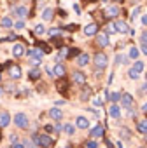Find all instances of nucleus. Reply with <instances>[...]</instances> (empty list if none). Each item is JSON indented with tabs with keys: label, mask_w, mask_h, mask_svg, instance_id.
I'll use <instances>...</instances> for the list:
<instances>
[{
	"label": "nucleus",
	"mask_w": 147,
	"mask_h": 148,
	"mask_svg": "<svg viewBox=\"0 0 147 148\" xmlns=\"http://www.w3.org/2000/svg\"><path fill=\"white\" fill-rule=\"evenodd\" d=\"M33 139H35V143L39 145V146H42V148H49L54 141H53V138H49V136H46V134H40V136H33Z\"/></svg>",
	"instance_id": "nucleus-1"
},
{
	"label": "nucleus",
	"mask_w": 147,
	"mask_h": 148,
	"mask_svg": "<svg viewBox=\"0 0 147 148\" xmlns=\"http://www.w3.org/2000/svg\"><path fill=\"white\" fill-rule=\"evenodd\" d=\"M14 124H16L18 127H26V125H28V117H26L25 113H16Z\"/></svg>",
	"instance_id": "nucleus-2"
},
{
	"label": "nucleus",
	"mask_w": 147,
	"mask_h": 148,
	"mask_svg": "<svg viewBox=\"0 0 147 148\" xmlns=\"http://www.w3.org/2000/svg\"><path fill=\"white\" fill-rule=\"evenodd\" d=\"M95 64H96V66H98L100 70H103V68L107 66V56H105L103 52H102V54L98 52V54L95 56Z\"/></svg>",
	"instance_id": "nucleus-3"
},
{
	"label": "nucleus",
	"mask_w": 147,
	"mask_h": 148,
	"mask_svg": "<svg viewBox=\"0 0 147 148\" xmlns=\"http://www.w3.org/2000/svg\"><path fill=\"white\" fill-rule=\"evenodd\" d=\"M72 80L74 82H76V84H86V75H84V73H81V71H76V73H74V75H72Z\"/></svg>",
	"instance_id": "nucleus-4"
},
{
	"label": "nucleus",
	"mask_w": 147,
	"mask_h": 148,
	"mask_svg": "<svg viewBox=\"0 0 147 148\" xmlns=\"http://www.w3.org/2000/svg\"><path fill=\"white\" fill-rule=\"evenodd\" d=\"M11 122V117L7 112H0V127H7Z\"/></svg>",
	"instance_id": "nucleus-5"
},
{
	"label": "nucleus",
	"mask_w": 147,
	"mask_h": 148,
	"mask_svg": "<svg viewBox=\"0 0 147 148\" xmlns=\"http://www.w3.org/2000/svg\"><path fill=\"white\" fill-rule=\"evenodd\" d=\"M96 32H98V25H95V23H91V25H88V26L84 28V33H86V37H93Z\"/></svg>",
	"instance_id": "nucleus-6"
},
{
	"label": "nucleus",
	"mask_w": 147,
	"mask_h": 148,
	"mask_svg": "<svg viewBox=\"0 0 147 148\" xmlns=\"http://www.w3.org/2000/svg\"><path fill=\"white\" fill-rule=\"evenodd\" d=\"M76 124H77V127H81V129H88V127H89V120H88L86 117H77Z\"/></svg>",
	"instance_id": "nucleus-7"
},
{
	"label": "nucleus",
	"mask_w": 147,
	"mask_h": 148,
	"mask_svg": "<svg viewBox=\"0 0 147 148\" xmlns=\"http://www.w3.org/2000/svg\"><path fill=\"white\" fill-rule=\"evenodd\" d=\"M116 32H121V33H128V25L124 21H116Z\"/></svg>",
	"instance_id": "nucleus-8"
},
{
	"label": "nucleus",
	"mask_w": 147,
	"mask_h": 148,
	"mask_svg": "<svg viewBox=\"0 0 147 148\" xmlns=\"http://www.w3.org/2000/svg\"><path fill=\"white\" fill-rule=\"evenodd\" d=\"M109 115H110L112 119H119V115H121V110H119V106H117V105H112V106L109 108Z\"/></svg>",
	"instance_id": "nucleus-9"
},
{
	"label": "nucleus",
	"mask_w": 147,
	"mask_h": 148,
	"mask_svg": "<svg viewBox=\"0 0 147 148\" xmlns=\"http://www.w3.org/2000/svg\"><path fill=\"white\" fill-rule=\"evenodd\" d=\"M14 14H16L18 18H25V16L28 14V9H26V7H23V5H19V7H16V9H14Z\"/></svg>",
	"instance_id": "nucleus-10"
},
{
	"label": "nucleus",
	"mask_w": 147,
	"mask_h": 148,
	"mask_svg": "<svg viewBox=\"0 0 147 148\" xmlns=\"http://www.w3.org/2000/svg\"><path fill=\"white\" fill-rule=\"evenodd\" d=\"M98 44H100L102 47H107V45H109V37H107V33H100V35H98Z\"/></svg>",
	"instance_id": "nucleus-11"
},
{
	"label": "nucleus",
	"mask_w": 147,
	"mask_h": 148,
	"mask_svg": "<svg viewBox=\"0 0 147 148\" xmlns=\"http://www.w3.org/2000/svg\"><path fill=\"white\" fill-rule=\"evenodd\" d=\"M49 117H51V119H54V120H60V119L63 117V113H61L58 108H53V110H49Z\"/></svg>",
	"instance_id": "nucleus-12"
},
{
	"label": "nucleus",
	"mask_w": 147,
	"mask_h": 148,
	"mask_svg": "<svg viewBox=\"0 0 147 148\" xmlns=\"http://www.w3.org/2000/svg\"><path fill=\"white\" fill-rule=\"evenodd\" d=\"M88 63H89V56H88V54H81L79 59H77V64H79V66H86Z\"/></svg>",
	"instance_id": "nucleus-13"
},
{
	"label": "nucleus",
	"mask_w": 147,
	"mask_h": 148,
	"mask_svg": "<svg viewBox=\"0 0 147 148\" xmlns=\"http://www.w3.org/2000/svg\"><path fill=\"white\" fill-rule=\"evenodd\" d=\"M121 99H123V105H124L126 108L133 105V98H131V94H123V98H121Z\"/></svg>",
	"instance_id": "nucleus-14"
},
{
	"label": "nucleus",
	"mask_w": 147,
	"mask_h": 148,
	"mask_svg": "<svg viewBox=\"0 0 147 148\" xmlns=\"http://www.w3.org/2000/svg\"><path fill=\"white\" fill-rule=\"evenodd\" d=\"M54 75L56 77H63L65 75V66L63 64H56L54 66Z\"/></svg>",
	"instance_id": "nucleus-15"
},
{
	"label": "nucleus",
	"mask_w": 147,
	"mask_h": 148,
	"mask_svg": "<svg viewBox=\"0 0 147 148\" xmlns=\"http://www.w3.org/2000/svg\"><path fill=\"white\" fill-rule=\"evenodd\" d=\"M11 77L12 79H19L21 77V68L19 66H12L11 68Z\"/></svg>",
	"instance_id": "nucleus-16"
},
{
	"label": "nucleus",
	"mask_w": 147,
	"mask_h": 148,
	"mask_svg": "<svg viewBox=\"0 0 147 148\" xmlns=\"http://www.w3.org/2000/svg\"><path fill=\"white\" fill-rule=\"evenodd\" d=\"M53 14H54L53 9H44V11H42V19H44V21H49V19L53 18Z\"/></svg>",
	"instance_id": "nucleus-17"
},
{
	"label": "nucleus",
	"mask_w": 147,
	"mask_h": 148,
	"mask_svg": "<svg viewBox=\"0 0 147 148\" xmlns=\"http://www.w3.org/2000/svg\"><path fill=\"white\" fill-rule=\"evenodd\" d=\"M23 52H25V49H23L21 44H16V45L12 47V56H21Z\"/></svg>",
	"instance_id": "nucleus-18"
},
{
	"label": "nucleus",
	"mask_w": 147,
	"mask_h": 148,
	"mask_svg": "<svg viewBox=\"0 0 147 148\" xmlns=\"http://www.w3.org/2000/svg\"><path fill=\"white\" fill-rule=\"evenodd\" d=\"M91 136H95V138H102V136H103V127H102V125H96V127L91 131Z\"/></svg>",
	"instance_id": "nucleus-19"
},
{
	"label": "nucleus",
	"mask_w": 147,
	"mask_h": 148,
	"mask_svg": "<svg viewBox=\"0 0 147 148\" xmlns=\"http://www.w3.org/2000/svg\"><path fill=\"white\" fill-rule=\"evenodd\" d=\"M28 77H30L32 80H37V79L40 77V71H39L37 68H33V70H30V71H28Z\"/></svg>",
	"instance_id": "nucleus-20"
},
{
	"label": "nucleus",
	"mask_w": 147,
	"mask_h": 148,
	"mask_svg": "<svg viewBox=\"0 0 147 148\" xmlns=\"http://www.w3.org/2000/svg\"><path fill=\"white\" fill-rule=\"evenodd\" d=\"M138 131H140L142 134H147V120L138 122Z\"/></svg>",
	"instance_id": "nucleus-21"
},
{
	"label": "nucleus",
	"mask_w": 147,
	"mask_h": 148,
	"mask_svg": "<svg viewBox=\"0 0 147 148\" xmlns=\"http://www.w3.org/2000/svg\"><path fill=\"white\" fill-rule=\"evenodd\" d=\"M128 56H130L131 59H137V58H138V49H137V47H131V49L128 51Z\"/></svg>",
	"instance_id": "nucleus-22"
},
{
	"label": "nucleus",
	"mask_w": 147,
	"mask_h": 148,
	"mask_svg": "<svg viewBox=\"0 0 147 148\" xmlns=\"http://www.w3.org/2000/svg\"><path fill=\"white\" fill-rule=\"evenodd\" d=\"M63 131H65L67 134H74V132H76V127H74L72 124H65V127H63Z\"/></svg>",
	"instance_id": "nucleus-23"
},
{
	"label": "nucleus",
	"mask_w": 147,
	"mask_h": 148,
	"mask_svg": "<svg viewBox=\"0 0 147 148\" xmlns=\"http://www.w3.org/2000/svg\"><path fill=\"white\" fill-rule=\"evenodd\" d=\"M119 98H123V96H121L119 92H110V94H109V99H110L112 103H116V101H119Z\"/></svg>",
	"instance_id": "nucleus-24"
},
{
	"label": "nucleus",
	"mask_w": 147,
	"mask_h": 148,
	"mask_svg": "<svg viewBox=\"0 0 147 148\" xmlns=\"http://www.w3.org/2000/svg\"><path fill=\"white\" fill-rule=\"evenodd\" d=\"M107 12H109V16H117V14H119V9H117L116 5H110Z\"/></svg>",
	"instance_id": "nucleus-25"
},
{
	"label": "nucleus",
	"mask_w": 147,
	"mask_h": 148,
	"mask_svg": "<svg viewBox=\"0 0 147 148\" xmlns=\"http://www.w3.org/2000/svg\"><path fill=\"white\" fill-rule=\"evenodd\" d=\"M128 75H130V79H131V80H137V79H138V71L131 68V70L128 71Z\"/></svg>",
	"instance_id": "nucleus-26"
},
{
	"label": "nucleus",
	"mask_w": 147,
	"mask_h": 148,
	"mask_svg": "<svg viewBox=\"0 0 147 148\" xmlns=\"http://www.w3.org/2000/svg\"><path fill=\"white\" fill-rule=\"evenodd\" d=\"M2 26H4V28H11V26H12L11 18H4V19H2Z\"/></svg>",
	"instance_id": "nucleus-27"
},
{
	"label": "nucleus",
	"mask_w": 147,
	"mask_h": 148,
	"mask_svg": "<svg viewBox=\"0 0 147 148\" xmlns=\"http://www.w3.org/2000/svg\"><path fill=\"white\" fill-rule=\"evenodd\" d=\"M116 63H117V64H123V63H126V56H123V54H117V56H116Z\"/></svg>",
	"instance_id": "nucleus-28"
},
{
	"label": "nucleus",
	"mask_w": 147,
	"mask_h": 148,
	"mask_svg": "<svg viewBox=\"0 0 147 148\" xmlns=\"http://www.w3.org/2000/svg\"><path fill=\"white\" fill-rule=\"evenodd\" d=\"M133 70H137V71L140 73V71L144 70V63H142V61H137V63H135V66H133Z\"/></svg>",
	"instance_id": "nucleus-29"
},
{
	"label": "nucleus",
	"mask_w": 147,
	"mask_h": 148,
	"mask_svg": "<svg viewBox=\"0 0 147 148\" xmlns=\"http://www.w3.org/2000/svg\"><path fill=\"white\" fill-rule=\"evenodd\" d=\"M84 148H98V145H96V141H86Z\"/></svg>",
	"instance_id": "nucleus-30"
},
{
	"label": "nucleus",
	"mask_w": 147,
	"mask_h": 148,
	"mask_svg": "<svg viewBox=\"0 0 147 148\" xmlns=\"http://www.w3.org/2000/svg\"><path fill=\"white\" fill-rule=\"evenodd\" d=\"M44 32H46V30H44L42 25H37V26H35V33H37V35H42Z\"/></svg>",
	"instance_id": "nucleus-31"
},
{
	"label": "nucleus",
	"mask_w": 147,
	"mask_h": 148,
	"mask_svg": "<svg viewBox=\"0 0 147 148\" xmlns=\"http://www.w3.org/2000/svg\"><path fill=\"white\" fill-rule=\"evenodd\" d=\"M40 61H42L40 58H30V63H32L33 66H39V64H40Z\"/></svg>",
	"instance_id": "nucleus-32"
},
{
	"label": "nucleus",
	"mask_w": 147,
	"mask_h": 148,
	"mask_svg": "<svg viewBox=\"0 0 147 148\" xmlns=\"http://www.w3.org/2000/svg\"><path fill=\"white\" fill-rule=\"evenodd\" d=\"M60 33H61V30H58V28L49 30V35H53V37H56V35H60Z\"/></svg>",
	"instance_id": "nucleus-33"
},
{
	"label": "nucleus",
	"mask_w": 147,
	"mask_h": 148,
	"mask_svg": "<svg viewBox=\"0 0 147 148\" xmlns=\"http://www.w3.org/2000/svg\"><path fill=\"white\" fill-rule=\"evenodd\" d=\"M65 87H67V80H60L58 89H60V91H65Z\"/></svg>",
	"instance_id": "nucleus-34"
},
{
	"label": "nucleus",
	"mask_w": 147,
	"mask_h": 148,
	"mask_svg": "<svg viewBox=\"0 0 147 148\" xmlns=\"http://www.w3.org/2000/svg\"><path fill=\"white\" fill-rule=\"evenodd\" d=\"M140 42L147 45V32H144V33H142V38H140Z\"/></svg>",
	"instance_id": "nucleus-35"
},
{
	"label": "nucleus",
	"mask_w": 147,
	"mask_h": 148,
	"mask_svg": "<svg viewBox=\"0 0 147 148\" xmlns=\"http://www.w3.org/2000/svg\"><path fill=\"white\" fill-rule=\"evenodd\" d=\"M93 105H95V106H102V99H100V98H95V99H93Z\"/></svg>",
	"instance_id": "nucleus-36"
},
{
	"label": "nucleus",
	"mask_w": 147,
	"mask_h": 148,
	"mask_svg": "<svg viewBox=\"0 0 147 148\" xmlns=\"http://www.w3.org/2000/svg\"><path fill=\"white\" fill-rule=\"evenodd\" d=\"M89 94H91V92H89V89H86V91L83 92V99H88V98H89Z\"/></svg>",
	"instance_id": "nucleus-37"
},
{
	"label": "nucleus",
	"mask_w": 147,
	"mask_h": 148,
	"mask_svg": "<svg viewBox=\"0 0 147 148\" xmlns=\"http://www.w3.org/2000/svg\"><path fill=\"white\" fill-rule=\"evenodd\" d=\"M138 12H140V7H137V9L131 12V18H137V14H138Z\"/></svg>",
	"instance_id": "nucleus-38"
},
{
	"label": "nucleus",
	"mask_w": 147,
	"mask_h": 148,
	"mask_svg": "<svg viewBox=\"0 0 147 148\" xmlns=\"http://www.w3.org/2000/svg\"><path fill=\"white\" fill-rule=\"evenodd\" d=\"M23 26H25V23H23V21H18V23H16V28H18V30H21Z\"/></svg>",
	"instance_id": "nucleus-39"
},
{
	"label": "nucleus",
	"mask_w": 147,
	"mask_h": 148,
	"mask_svg": "<svg viewBox=\"0 0 147 148\" xmlns=\"http://www.w3.org/2000/svg\"><path fill=\"white\" fill-rule=\"evenodd\" d=\"M63 127H65V125H61V124H56V125H54V129H56V132H58V131H61Z\"/></svg>",
	"instance_id": "nucleus-40"
},
{
	"label": "nucleus",
	"mask_w": 147,
	"mask_h": 148,
	"mask_svg": "<svg viewBox=\"0 0 147 148\" xmlns=\"http://www.w3.org/2000/svg\"><path fill=\"white\" fill-rule=\"evenodd\" d=\"M46 131H47V132H53V131H56V129H54V127H51V125H46Z\"/></svg>",
	"instance_id": "nucleus-41"
},
{
	"label": "nucleus",
	"mask_w": 147,
	"mask_h": 148,
	"mask_svg": "<svg viewBox=\"0 0 147 148\" xmlns=\"http://www.w3.org/2000/svg\"><path fill=\"white\" fill-rule=\"evenodd\" d=\"M140 92H144V94H147V84H145L144 87H140Z\"/></svg>",
	"instance_id": "nucleus-42"
},
{
	"label": "nucleus",
	"mask_w": 147,
	"mask_h": 148,
	"mask_svg": "<svg viewBox=\"0 0 147 148\" xmlns=\"http://www.w3.org/2000/svg\"><path fill=\"white\" fill-rule=\"evenodd\" d=\"M142 52L147 54V45H145V44H142Z\"/></svg>",
	"instance_id": "nucleus-43"
},
{
	"label": "nucleus",
	"mask_w": 147,
	"mask_h": 148,
	"mask_svg": "<svg viewBox=\"0 0 147 148\" xmlns=\"http://www.w3.org/2000/svg\"><path fill=\"white\" fill-rule=\"evenodd\" d=\"M142 25H145V26H147V16H144V18H142Z\"/></svg>",
	"instance_id": "nucleus-44"
},
{
	"label": "nucleus",
	"mask_w": 147,
	"mask_h": 148,
	"mask_svg": "<svg viewBox=\"0 0 147 148\" xmlns=\"http://www.w3.org/2000/svg\"><path fill=\"white\" fill-rule=\"evenodd\" d=\"M12 148H23V145H19V143H14V146Z\"/></svg>",
	"instance_id": "nucleus-45"
},
{
	"label": "nucleus",
	"mask_w": 147,
	"mask_h": 148,
	"mask_svg": "<svg viewBox=\"0 0 147 148\" xmlns=\"http://www.w3.org/2000/svg\"><path fill=\"white\" fill-rule=\"evenodd\" d=\"M142 110H144V112H147V103H145V105L142 106Z\"/></svg>",
	"instance_id": "nucleus-46"
},
{
	"label": "nucleus",
	"mask_w": 147,
	"mask_h": 148,
	"mask_svg": "<svg viewBox=\"0 0 147 148\" xmlns=\"http://www.w3.org/2000/svg\"><path fill=\"white\" fill-rule=\"evenodd\" d=\"M2 92H4V91H2V89H0V96H2Z\"/></svg>",
	"instance_id": "nucleus-47"
},
{
	"label": "nucleus",
	"mask_w": 147,
	"mask_h": 148,
	"mask_svg": "<svg viewBox=\"0 0 147 148\" xmlns=\"http://www.w3.org/2000/svg\"><path fill=\"white\" fill-rule=\"evenodd\" d=\"M0 79H2V75H0Z\"/></svg>",
	"instance_id": "nucleus-48"
}]
</instances>
